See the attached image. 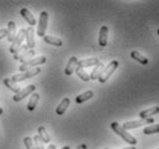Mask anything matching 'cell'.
<instances>
[{
    "label": "cell",
    "instance_id": "cell-1",
    "mask_svg": "<svg viewBox=\"0 0 159 149\" xmlns=\"http://www.w3.org/2000/svg\"><path fill=\"white\" fill-rule=\"evenodd\" d=\"M111 128L116 132L118 135H119L120 137H122V140L125 142H127V143H129L130 146H135L136 143H137V140H136L135 137H133L130 133H128L126 129L123 128L122 126L119 125L116 121H113V123H111Z\"/></svg>",
    "mask_w": 159,
    "mask_h": 149
},
{
    "label": "cell",
    "instance_id": "cell-2",
    "mask_svg": "<svg viewBox=\"0 0 159 149\" xmlns=\"http://www.w3.org/2000/svg\"><path fill=\"white\" fill-rule=\"evenodd\" d=\"M119 67V61L118 60H112L110 64L104 68L103 73H102V75L99 77V79H98V81H99L100 83H105L106 81L111 77V75L113 74V73L116 72V69Z\"/></svg>",
    "mask_w": 159,
    "mask_h": 149
},
{
    "label": "cell",
    "instance_id": "cell-3",
    "mask_svg": "<svg viewBox=\"0 0 159 149\" xmlns=\"http://www.w3.org/2000/svg\"><path fill=\"white\" fill-rule=\"evenodd\" d=\"M45 63H46V58H45L44 56L36 57V58H32L31 60L27 61V63H24V64H21V66L19 67V71H20L21 73L27 72V71H29V69L35 68L36 66L45 64Z\"/></svg>",
    "mask_w": 159,
    "mask_h": 149
},
{
    "label": "cell",
    "instance_id": "cell-4",
    "mask_svg": "<svg viewBox=\"0 0 159 149\" xmlns=\"http://www.w3.org/2000/svg\"><path fill=\"white\" fill-rule=\"evenodd\" d=\"M40 71H42L40 68L35 67V68L29 69V71H27V72H22V73H19V74L13 75V77H11V80L16 83V82H20V81L27 80V79H30V77H35V75H37V74H39Z\"/></svg>",
    "mask_w": 159,
    "mask_h": 149
},
{
    "label": "cell",
    "instance_id": "cell-5",
    "mask_svg": "<svg viewBox=\"0 0 159 149\" xmlns=\"http://www.w3.org/2000/svg\"><path fill=\"white\" fill-rule=\"evenodd\" d=\"M24 37H25V29H21L20 31L16 34L15 38H14V40L12 42V44H11V46H9V52L12 53V54H15L16 52H17V50L22 46V42H23Z\"/></svg>",
    "mask_w": 159,
    "mask_h": 149
},
{
    "label": "cell",
    "instance_id": "cell-6",
    "mask_svg": "<svg viewBox=\"0 0 159 149\" xmlns=\"http://www.w3.org/2000/svg\"><path fill=\"white\" fill-rule=\"evenodd\" d=\"M48 13L42 12L39 15V21H38V27H37V35L39 37L45 36V32L48 29Z\"/></svg>",
    "mask_w": 159,
    "mask_h": 149
},
{
    "label": "cell",
    "instance_id": "cell-7",
    "mask_svg": "<svg viewBox=\"0 0 159 149\" xmlns=\"http://www.w3.org/2000/svg\"><path fill=\"white\" fill-rule=\"evenodd\" d=\"M153 118H148V119H139V120H133V121H127L122 125V127L126 131L128 129H134L137 128V127H141V126L145 125V124H152L153 123Z\"/></svg>",
    "mask_w": 159,
    "mask_h": 149
},
{
    "label": "cell",
    "instance_id": "cell-8",
    "mask_svg": "<svg viewBox=\"0 0 159 149\" xmlns=\"http://www.w3.org/2000/svg\"><path fill=\"white\" fill-rule=\"evenodd\" d=\"M35 91H36V86L29 85V86H27L24 89H21L17 94H15V96L13 97V100H14L15 102H20V101H22V100H24L28 95L34 94Z\"/></svg>",
    "mask_w": 159,
    "mask_h": 149
},
{
    "label": "cell",
    "instance_id": "cell-9",
    "mask_svg": "<svg viewBox=\"0 0 159 149\" xmlns=\"http://www.w3.org/2000/svg\"><path fill=\"white\" fill-rule=\"evenodd\" d=\"M24 38L27 40L25 44L28 45V48L30 50H34V48H35V31H34L32 27L25 29V37Z\"/></svg>",
    "mask_w": 159,
    "mask_h": 149
},
{
    "label": "cell",
    "instance_id": "cell-10",
    "mask_svg": "<svg viewBox=\"0 0 159 149\" xmlns=\"http://www.w3.org/2000/svg\"><path fill=\"white\" fill-rule=\"evenodd\" d=\"M107 38H108V27L107 26H103L102 28H100V31H99V45L102 48H105L106 45H107Z\"/></svg>",
    "mask_w": 159,
    "mask_h": 149
},
{
    "label": "cell",
    "instance_id": "cell-11",
    "mask_svg": "<svg viewBox=\"0 0 159 149\" xmlns=\"http://www.w3.org/2000/svg\"><path fill=\"white\" fill-rule=\"evenodd\" d=\"M100 61L97 58H88V59H81L77 63V67L84 68V67H91V66H97Z\"/></svg>",
    "mask_w": 159,
    "mask_h": 149
},
{
    "label": "cell",
    "instance_id": "cell-12",
    "mask_svg": "<svg viewBox=\"0 0 159 149\" xmlns=\"http://www.w3.org/2000/svg\"><path fill=\"white\" fill-rule=\"evenodd\" d=\"M20 14L22 15V17H23L24 20L30 24V27H32V26L36 24V19H35V16L30 13V11H29L28 8H22V9L20 11Z\"/></svg>",
    "mask_w": 159,
    "mask_h": 149
},
{
    "label": "cell",
    "instance_id": "cell-13",
    "mask_svg": "<svg viewBox=\"0 0 159 149\" xmlns=\"http://www.w3.org/2000/svg\"><path fill=\"white\" fill-rule=\"evenodd\" d=\"M77 63H79V59L76 57H72L67 63V66H66V69H65V74L66 75H72L73 72L75 71L76 66H77Z\"/></svg>",
    "mask_w": 159,
    "mask_h": 149
},
{
    "label": "cell",
    "instance_id": "cell-14",
    "mask_svg": "<svg viewBox=\"0 0 159 149\" xmlns=\"http://www.w3.org/2000/svg\"><path fill=\"white\" fill-rule=\"evenodd\" d=\"M159 113V106H152L150 109L143 110L139 113V116L141 117V119H148V118L152 117L153 114H157Z\"/></svg>",
    "mask_w": 159,
    "mask_h": 149
},
{
    "label": "cell",
    "instance_id": "cell-15",
    "mask_svg": "<svg viewBox=\"0 0 159 149\" xmlns=\"http://www.w3.org/2000/svg\"><path fill=\"white\" fill-rule=\"evenodd\" d=\"M69 104H70V100H69L68 97L64 98L62 101L60 102V104L58 105V108H57V110H56V113L58 116H62V114L66 112V110L68 109Z\"/></svg>",
    "mask_w": 159,
    "mask_h": 149
},
{
    "label": "cell",
    "instance_id": "cell-16",
    "mask_svg": "<svg viewBox=\"0 0 159 149\" xmlns=\"http://www.w3.org/2000/svg\"><path fill=\"white\" fill-rule=\"evenodd\" d=\"M92 97H93V91H92V90H88V91H85V93H82L81 95L76 96L75 102L77 103V104H82V103H84V102L91 100Z\"/></svg>",
    "mask_w": 159,
    "mask_h": 149
},
{
    "label": "cell",
    "instance_id": "cell-17",
    "mask_svg": "<svg viewBox=\"0 0 159 149\" xmlns=\"http://www.w3.org/2000/svg\"><path fill=\"white\" fill-rule=\"evenodd\" d=\"M38 101H39V94L38 93H35L32 94L31 97H30V100H29L28 104H27V109L29 111H34V110L36 109L37 104H38Z\"/></svg>",
    "mask_w": 159,
    "mask_h": 149
},
{
    "label": "cell",
    "instance_id": "cell-18",
    "mask_svg": "<svg viewBox=\"0 0 159 149\" xmlns=\"http://www.w3.org/2000/svg\"><path fill=\"white\" fill-rule=\"evenodd\" d=\"M104 68H105V67H104L103 63H99L97 66H95L93 71H92L91 74H90V80H98L99 77L102 75V73H103Z\"/></svg>",
    "mask_w": 159,
    "mask_h": 149
},
{
    "label": "cell",
    "instance_id": "cell-19",
    "mask_svg": "<svg viewBox=\"0 0 159 149\" xmlns=\"http://www.w3.org/2000/svg\"><path fill=\"white\" fill-rule=\"evenodd\" d=\"M7 31H8L7 40H8V42H11V43H12L13 40H14V38H15V36H16L15 22H14V21H9V22H8Z\"/></svg>",
    "mask_w": 159,
    "mask_h": 149
},
{
    "label": "cell",
    "instance_id": "cell-20",
    "mask_svg": "<svg viewBox=\"0 0 159 149\" xmlns=\"http://www.w3.org/2000/svg\"><path fill=\"white\" fill-rule=\"evenodd\" d=\"M130 57L134 59V60H136L137 63H139V64H142V65L149 64V59H148L147 57L142 56V54H141L139 52H137V51H131Z\"/></svg>",
    "mask_w": 159,
    "mask_h": 149
},
{
    "label": "cell",
    "instance_id": "cell-21",
    "mask_svg": "<svg viewBox=\"0 0 159 149\" xmlns=\"http://www.w3.org/2000/svg\"><path fill=\"white\" fill-rule=\"evenodd\" d=\"M43 40H44V42H45V43L51 44V45H54V46H61V45H62V40H60V38H58V37L48 36V35H45Z\"/></svg>",
    "mask_w": 159,
    "mask_h": 149
},
{
    "label": "cell",
    "instance_id": "cell-22",
    "mask_svg": "<svg viewBox=\"0 0 159 149\" xmlns=\"http://www.w3.org/2000/svg\"><path fill=\"white\" fill-rule=\"evenodd\" d=\"M4 85L6 86V87L9 89V90H12L13 93H15V94H17L21 90L20 87H19V86H16L15 82H13V81L11 80L9 77H6V79H5V80H4Z\"/></svg>",
    "mask_w": 159,
    "mask_h": 149
},
{
    "label": "cell",
    "instance_id": "cell-23",
    "mask_svg": "<svg viewBox=\"0 0 159 149\" xmlns=\"http://www.w3.org/2000/svg\"><path fill=\"white\" fill-rule=\"evenodd\" d=\"M38 135L42 139V141L45 142V143H48V142L51 141V139H50L48 132H46V128L44 126H39L38 127Z\"/></svg>",
    "mask_w": 159,
    "mask_h": 149
},
{
    "label": "cell",
    "instance_id": "cell-24",
    "mask_svg": "<svg viewBox=\"0 0 159 149\" xmlns=\"http://www.w3.org/2000/svg\"><path fill=\"white\" fill-rule=\"evenodd\" d=\"M75 71H76V74L79 75V77L82 81H84V82H88V81L90 80V75H89V74H88V73L85 72L83 68H81V67H77V66H76Z\"/></svg>",
    "mask_w": 159,
    "mask_h": 149
},
{
    "label": "cell",
    "instance_id": "cell-25",
    "mask_svg": "<svg viewBox=\"0 0 159 149\" xmlns=\"http://www.w3.org/2000/svg\"><path fill=\"white\" fill-rule=\"evenodd\" d=\"M29 50H30V49L28 48V45H27V44L22 45V46H21V48L17 50V52L14 54V59H15V60H20L21 57L23 56V54H25V53L28 52Z\"/></svg>",
    "mask_w": 159,
    "mask_h": 149
},
{
    "label": "cell",
    "instance_id": "cell-26",
    "mask_svg": "<svg viewBox=\"0 0 159 149\" xmlns=\"http://www.w3.org/2000/svg\"><path fill=\"white\" fill-rule=\"evenodd\" d=\"M143 133L149 135V134H155V133H159V124H156V125H151V126H147L144 127Z\"/></svg>",
    "mask_w": 159,
    "mask_h": 149
},
{
    "label": "cell",
    "instance_id": "cell-27",
    "mask_svg": "<svg viewBox=\"0 0 159 149\" xmlns=\"http://www.w3.org/2000/svg\"><path fill=\"white\" fill-rule=\"evenodd\" d=\"M35 53H36V52H35V50H29L25 54H23V56L21 57V59L19 61H21L22 64H24V63H27V61L31 60V58L35 56Z\"/></svg>",
    "mask_w": 159,
    "mask_h": 149
},
{
    "label": "cell",
    "instance_id": "cell-28",
    "mask_svg": "<svg viewBox=\"0 0 159 149\" xmlns=\"http://www.w3.org/2000/svg\"><path fill=\"white\" fill-rule=\"evenodd\" d=\"M34 143H35V148L36 149H44V142L42 141V139L39 137V135L37 134L34 137Z\"/></svg>",
    "mask_w": 159,
    "mask_h": 149
},
{
    "label": "cell",
    "instance_id": "cell-29",
    "mask_svg": "<svg viewBox=\"0 0 159 149\" xmlns=\"http://www.w3.org/2000/svg\"><path fill=\"white\" fill-rule=\"evenodd\" d=\"M23 142H24V145H25V147H27V149H36V148H35V143H34V140H32L30 137H24Z\"/></svg>",
    "mask_w": 159,
    "mask_h": 149
},
{
    "label": "cell",
    "instance_id": "cell-30",
    "mask_svg": "<svg viewBox=\"0 0 159 149\" xmlns=\"http://www.w3.org/2000/svg\"><path fill=\"white\" fill-rule=\"evenodd\" d=\"M8 35V31L7 29H0V40H2L5 37H7Z\"/></svg>",
    "mask_w": 159,
    "mask_h": 149
},
{
    "label": "cell",
    "instance_id": "cell-31",
    "mask_svg": "<svg viewBox=\"0 0 159 149\" xmlns=\"http://www.w3.org/2000/svg\"><path fill=\"white\" fill-rule=\"evenodd\" d=\"M48 149H57V148H56V146L54 145H48Z\"/></svg>",
    "mask_w": 159,
    "mask_h": 149
},
{
    "label": "cell",
    "instance_id": "cell-32",
    "mask_svg": "<svg viewBox=\"0 0 159 149\" xmlns=\"http://www.w3.org/2000/svg\"><path fill=\"white\" fill-rule=\"evenodd\" d=\"M122 149H136L134 146H131V147H127V148H122Z\"/></svg>",
    "mask_w": 159,
    "mask_h": 149
},
{
    "label": "cell",
    "instance_id": "cell-33",
    "mask_svg": "<svg viewBox=\"0 0 159 149\" xmlns=\"http://www.w3.org/2000/svg\"><path fill=\"white\" fill-rule=\"evenodd\" d=\"M61 149H70V148H69V146H65V147H62Z\"/></svg>",
    "mask_w": 159,
    "mask_h": 149
},
{
    "label": "cell",
    "instance_id": "cell-34",
    "mask_svg": "<svg viewBox=\"0 0 159 149\" xmlns=\"http://www.w3.org/2000/svg\"><path fill=\"white\" fill-rule=\"evenodd\" d=\"M2 113H4V110H2V109H1V108H0V116H1Z\"/></svg>",
    "mask_w": 159,
    "mask_h": 149
},
{
    "label": "cell",
    "instance_id": "cell-35",
    "mask_svg": "<svg viewBox=\"0 0 159 149\" xmlns=\"http://www.w3.org/2000/svg\"><path fill=\"white\" fill-rule=\"evenodd\" d=\"M158 35H159V29H158Z\"/></svg>",
    "mask_w": 159,
    "mask_h": 149
},
{
    "label": "cell",
    "instance_id": "cell-36",
    "mask_svg": "<svg viewBox=\"0 0 159 149\" xmlns=\"http://www.w3.org/2000/svg\"><path fill=\"white\" fill-rule=\"evenodd\" d=\"M104 149H108V148H104Z\"/></svg>",
    "mask_w": 159,
    "mask_h": 149
},
{
    "label": "cell",
    "instance_id": "cell-37",
    "mask_svg": "<svg viewBox=\"0 0 159 149\" xmlns=\"http://www.w3.org/2000/svg\"><path fill=\"white\" fill-rule=\"evenodd\" d=\"M158 149H159V148H158Z\"/></svg>",
    "mask_w": 159,
    "mask_h": 149
}]
</instances>
